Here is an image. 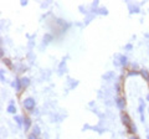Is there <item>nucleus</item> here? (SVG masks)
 Wrapping results in <instances>:
<instances>
[{
    "label": "nucleus",
    "mask_w": 149,
    "mask_h": 139,
    "mask_svg": "<svg viewBox=\"0 0 149 139\" xmlns=\"http://www.w3.org/2000/svg\"><path fill=\"white\" fill-rule=\"evenodd\" d=\"M22 106H24V108L27 111V112H31V111L35 109L36 102L32 97H27V98H25L24 101H22Z\"/></svg>",
    "instance_id": "1"
},
{
    "label": "nucleus",
    "mask_w": 149,
    "mask_h": 139,
    "mask_svg": "<svg viewBox=\"0 0 149 139\" xmlns=\"http://www.w3.org/2000/svg\"><path fill=\"white\" fill-rule=\"evenodd\" d=\"M120 118H122V123L124 124V127H125V129H127V132H128L129 128L132 127V124H133L132 118H130L129 114L125 113V112H122V114H120Z\"/></svg>",
    "instance_id": "2"
},
{
    "label": "nucleus",
    "mask_w": 149,
    "mask_h": 139,
    "mask_svg": "<svg viewBox=\"0 0 149 139\" xmlns=\"http://www.w3.org/2000/svg\"><path fill=\"white\" fill-rule=\"evenodd\" d=\"M31 126H32L31 118L29 117V115H24V124H22V127H24V131L25 132H29Z\"/></svg>",
    "instance_id": "3"
},
{
    "label": "nucleus",
    "mask_w": 149,
    "mask_h": 139,
    "mask_svg": "<svg viewBox=\"0 0 149 139\" xmlns=\"http://www.w3.org/2000/svg\"><path fill=\"white\" fill-rule=\"evenodd\" d=\"M116 104H117L118 109H124L125 108V98L124 97H117V98H116Z\"/></svg>",
    "instance_id": "4"
},
{
    "label": "nucleus",
    "mask_w": 149,
    "mask_h": 139,
    "mask_svg": "<svg viewBox=\"0 0 149 139\" xmlns=\"http://www.w3.org/2000/svg\"><path fill=\"white\" fill-rule=\"evenodd\" d=\"M144 108H146V103L143 99H139V107H138V112L141 114V119L144 122Z\"/></svg>",
    "instance_id": "5"
},
{
    "label": "nucleus",
    "mask_w": 149,
    "mask_h": 139,
    "mask_svg": "<svg viewBox=\"0 0 149 139\" xmlns=\"http://www.w3.org/2000/svg\"><path fill=\"white\" fill-rule=\"evenodd\" d=\"M13 86L15 87V91L17 92V93H21L22 88H24V87H22V85H21V81H20V78H16V80H15V82L13 83Z\"/></svg>",
    "instance_id": "6"
},
{
    "label": "nucleus",
    "mask_w": 149,
    "mask_h": 139,
    "mask_svg": "<svg viewBox=\"0 0 149 139\" xmlns=\"http://www.w3.org/2000/svg\"><path fill=\"white\" fill-rule=\"evenodd\" d=\"M6 111H8V113H10V114H14V115H16V106L14 104V102H13V101L10 102V104L8 106Z\"/></svg>",
    "instance_id": "7"
},
{
    "label": "nucleus",
    "mask_w": 149,
    "mask_h": 139,
    "mask_svg": "<svg viewBox=\"0 0 149 139\" xmlns=\"http://www.w3.org/2000/svg\"><path fill=\"white\" fill-rule=\"evenodd\" d=\"M20 81H21V85L24 88H27V87L30 86V78L29 77H20Z\"/></svg>",
    "instance_id": "8"
},
{
    "label": "nucleus",
    "mask_w": 149,
    "mask_h": 139,
    "mask_svg": "<svg viewBox=\"0 0 149 139\" xmlns=\"http://www.w3.org/2000/svg\"><path fill=\"white\" fill-rule=\"evenodd\" d=\"M14 120H15V122H16L20 127H22V124H24V115H19V114L14 115Z\"/></svg>",
    "instance_id": "9"
},
{
    "label": "nucleus",
    "mask_w": 149,
    "mask_h": 139,
    "mask_svg": "<svg viewBox=\"0 0 149 139\" xmlns=\"http://www.w3.org/2000/svg\"><path fill=\"white\" fill-rule=\"evenodd\" d=\"M141 75H142V77L144 78V80H146L147 81V83L149 82V72L147 71V70H141Z\"/></svg>",
    "instance_id": "10"
},
{
    "label": "nucleus",
    "mask_w": 149,
    "mask_h": 139,
    "mask_svg": "<svg viewBox=\"0 0 149 139\" xmlns=\"http://www.w3.org/2000/svg\"><path fill=\"white\" fill-rule=\"evenodd\" d=\"M119 60H120V65H122V66H127V65H128V58H127V56H123V55H120Z\"/></svg>",
    "instance_id": "11"
},
{
    "label": "nucleus",
    "mask_w": 149,
    "mask_h": 139,
    "mask_svg": "<svg viewBox=\"0 0 149 139\" xmlns=\"http://www.w3.org/2000/svg\"><path fill=\"white\" fill-rule=\"evenodd\" d=\"M32 134H35L36 137H40V134H41V131H40L39 126H35L34 128H32Z\"/></svg>",
    "instance_id": "12"
},
{
    "label": "nucleus",
    "mask_w": 149,
    "mask_h": 139,
    "mask_svg": "<svg viewBox=\"0 0 149 139\" xmlns=\"http://www.w3.org/2000/svg\"><path fill=\"white\" fill-rule=\"evenodd\" d=\"M127 75L128 76H138V75H141V71H133V70H132V71H130V72H128L127 73Z\"/></svg>",
    "instance_id": "13"
},
{
    "label": "nucleus",
    "mask_w": 149,
    "mask_h": 139,
    "mask_svg": "<svg viewBox=\"0 0 149 139\" xmlns=\"http://www.w3.org/2000/svg\"><path fill=\"white\" fill-rule=\"evenodd\" d=\"M27 139H40V137H36L35 134L30 133V134H29V137H27Z\"/></svg>",
    "instance_id": "14"
},
{
    "label": "nucleus",
    "mask_w": 149,
    "mask_h": 139,
    "mask_svg": "<svg viewBox=\"0 0 149 139\" xmlns=\"http://www.w3.org/2000/svg\"><path fill=\"white\" fill-rule=\"evenodd\" d=\"M3 61H4V63H6L8 66H11V62H10V60H9V58H4Z\"/></svg>",
    "instance_id": "15"
},
{
    "label": "nucleus",
    "mask_w": 149,
    "mask_h": 139,
    "mask_svg": "<svg viewBox=\"0 0 149 139\" xmlns=\"http://www.w3.org/2000/svg\"><path fill=\"white\" fill-rule=\"evenodd\" d=\"M116 90H117V92L119 93V92H120V86L119 85H116Z\"/></svg>",
    "instance_id": "16"
},
{
    "label": "nucleus",
    "mask_w": 149,
    "mask_h": 139,
    "mask_svg": "<svg viewBox=\"0 0 149 139\" xmlns=\"http://www.w3.org/2000/svg\"><path fill=\"white\" fill-rule=\"evenodd\" d=\"M129 139H139V138L136 136V134H134V136H130V138H129Z\"/></svg>",
    "instance_id": "17"
},
{
    "label": "nucleus",
    "mask_w": 149,
    "mask_h": 139,
    "mask_svg": "<svg viewBox=\"0 0 149 139\" xmlns=\"http://www.w3.org/2000/svg\"><path fill=\"white\" fill-rule=\"evenodd\" d=\"M147 99H148V102H149V95H147Z\"/></svg>",
    "instance_id": "18"
},
{
    "label": "nucleus",
    "mask_w": 149,
    "mask_h": 139,
    "mask_svg": "<svg viewBox=\"0 0 149 139\" xmlns=\"http://www.w3.org/2000/svg\"><path fill=\"white\" fill-rule=\"evenodd\" d=\"M147 139H149V134H148V136H147Z\"/></svg>",
    "instance_id": "19"
},
{
    "label": "nucleus",
    "mask_w": 149,
    "mask_h": 139,
    "mask_svg": "<svg viewBox=\"0 0 149 139\" xmlns=\"http://www.w3.org/2000/svg\"><path fill=\"white\" fill-rule=\"evenodd\" d=\"M148 88H149V82H148Z\"/></svg>",
    "instance_id": "20"
},
{
    "label": "nucleus",
    "mask_w": 149,
    "mask_h": 139,
    "mask_svg": "<svg viewBox=\"0 0 149 139\" xmlns=\"http://www.w3.org/2000/svg\"><path fill=\"white\" fill-rule=\"evenodd\" d=\"M148 111H149V109H148Z\"/></svg>",
    "instance_id": "21"
}]
</instances>
